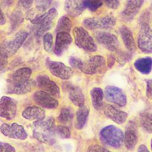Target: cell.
<instances>
[{
    "label": "cell",
    "mask_w": 152,
    "mask_h": 152,
    "mask_svg": "<svg viewBox=\"0 0 152 152\" xmlns=\"http://www.w3.org/2000/svg\"><path fill=\"white\" fill-rule=\"evenodd\" d=\"M28 36V33L24 30L19 31L10 40L0 44V56L8 58L14 55Z\"/></svg>",
    "instance_id": "cell-1"
},
{
    "label": "cell",
    "mask_w": 152,
    "mask_h": 152,
    "mask_svg": "<svg viewBox=\"0 0 152 152\" xmlns=\"http://www.w3.org/2000/svg\"><path fill=\"white\" fill-rule=\"evenodd\" d=\"M75 45L85 51L92 52L97 50L96 44L88 32L82 27H75L72 31Z\"/></svg>",
    "instance_id": "cell-2"
},
{
    "label": "cell",
    "mask_w": 152,
    "mask_h": 152,
    "mask_svg": "<svg viewBox=\"0 0 152 152\" xmlns=\"http://www.w3.org/2000/svg\"><path fill=\"white\" fill-rule=\"evenodd\" d=\"M58 12L54 8H50L48 12H45L34 23V33L37 36H41L46 31L51 29L55 25Z\"/></svg>",
    "instance_id": "cell-3"
},
{
    "label": "cell",
    "mask_w": 152,
    "mask_h": 152,
    "mask_svg": "<svg viewBox=\"0 0 152 152\" xmlns=\"http://www.w3.org/2000/svg\"><path fill=\"white\" fill-rule=\"evenodd\" d=\"M100 136L103 142L115 148L120 147L124 142V135L122 131L113 125L103 128L100 131Z\"/></svg>",
    "instance_id": "cell-4"
},
{
    "label": "cell",
    "mask_w": 152,
    "mask_h": 152,
    "mask_svg": "<svg viewBox=\"0 0 152 152\" xmlns=\"http://www.w3.org/2000/svg\"><path fill=\"white\" fill-rule=\"evenodd\" d=\"M106 67V60L100 55H95L86 61H81L77 68L86 74L102 73Z\"/></svg>",
    "instance_id": "cell-5"
},
{
    "label": "cell",
    "mask_w": 152,
    "mask_h": 152,
    "mask_svg": "<svg viewBox=\"0 0 152 152\" xmlns=\"http://www.w3.org/2000/svg\"><path fill=\"white\" fill-rule=\"evenodd\" d=\"M34 126V137L42 142H48L55 129V120L49 118L46 121H36Z\"/></svg>",
    "instance_id": "cell-6"
},
{
    "label": "cell",
    "mask_w": 152,
    "mask_h": 152,
    "mask_svg": "<svg viewBox=\"0 0 152 152\" xmlns=\"http://www.w3.org/2000/svg\"><path fill=\"white\" fill-rule=\"evenodd\" d=\"M115 23L116 19L112 15H107L100 18H87L83 21L84 26L90 30L110 29L115 25Z\"/></svg>",
    "instance_id": "cell-7"
},
{
    "label": "cell",
    "mask_w": 152,
    "mask_h": 152,
    "mask_svg": "<svg viewBox=\"0 0 152 152\" xmlns=\"http://www.w3.org/2000/svg\"><path fill=\"white\" fill-rule=\"evenodd\" d=\"M137 43L139 49L142 52L152 53V29L148 23L141 24Z\"/></svg>",
    "instance_id": "cell-8"
},
{
    "label": "cell",
    "mask_w": 152,
    "mask_h": 152,
    "mask_svg": "<svg viewBox=\"0 0 152 152\" xmlns=\"http://www.w3.org/2000/svg\"><path fill=\"white\" fill-rule=\"evenodd\" d=\"M17 109V102L14 99L2 96L0 98V116L8 120L15 118Z\"/></svg>",
    "instance_id": "cell-9"
},
{
    "label": "cell",
    "mask_w": 152,
    "mask_h": 152,
    "mask_svg": "<svg viewBox=\"0 0 152 152\" xmlns=\"http://www.w3.org/2000/svg\"><path fill=\"white\" fill-rule=\"evenodd\" d=\"M96 40L108 50L116 52L119 48V41L117 37L106 31H97L94 34Z\"/></svg>",
    "instance_id": "cell-10"
},
{
    "label": "cell",
    "mask_w": 152,
    "mask_h": 152,
    "mask_svg": "<svg viewBox=\"0 0 152 152\" xmlns=\"http://www.w3.org/2000/svg\"><path fill=\"white\" fill-rule=\"evenodd\" d=\"M1 132L6 137L18 140H25L27 137V134L22 125L16 123L11 125L3 124L1 127Z\"/></svg>",
    "instance_id": "cell-11"
},
{
    "label": "cell",
    "mask_w": 152,
    "mask_h": 152,
    "mask_svg": "<svg viewBox=\"0 0 152 152\" xmlns=\"http://www.w3.org/2000/svg\"><path fill=\"white\" fill-rule=\"evenodd\" d=\"M106 100L119 106H124L126 103V96L123 91L116 87L108 86L104 89Z\"/></svg>",
    "instance_id": "cell-12"
},
{
    "label": "cell",
    "mask_w": 152,
    "mask_h": 152,
    "mask_svg": "<svg viewBox=\"0 0 152 152\" xmlns=\"http://www.w3.org/2000/svg\"><path fill=\"white\" fill-rule=\"evenodd\" d=\"M48 67L53 75L62 80H68L73 74L72 69L61 62L49 61L48 62Z\"/></svg>",
    "instance_id": "cell-13"
},
{
    "label": "cell",
    "mask_w": 152,
    "mask_h": 152,
    "mask_svg": "<svg viewBox=\"0 0 152 152\" xmlns=\"http://www.w3.org/2000/svg\"><path fill=\"white\" fill-rule=\"evenodd\" d=\"M33 99L38 105L44 108L54 109L58 105V101L55 97L43 90L36 91Z\"/></svg>",
    "instance_id": "cell-14"
},
{
    "label": "cell",
    "mask_w": 152,
    "mask_h": 152,
    "mask_svg": "<svg viewBox=\"0 0 152 152\" xmlns=\"http://www.w3.org/2000/svg\"><path fill=\"white\" fill-rule=\"evenodd\" d=\"M144 1V0H126L121 14L123 20L125 21L132 20L141 8Z\"/></svg>",
    "instance_id": "cell-15"
},
{
    "label": "cell",
    "mask_w": 152,
    "mask_h": 152,
    "mask_svg": "<svg viewBox=\"0 0 152 152\" xmlns=\"http://www.w3.org/2000/svg\"><path fill=\"white\" fill-rule=\"evenodd\" d=\"M37 83L43 91L55 97H60V90L57 84L46 75H39L37 78Z\"/></svg>",
    "instance_id": "cell-16"
},
{
    "label": "cell",
    "mask_w": 152,
    "mask_h": 152,
    "mask_svg": "<svg viewBox=\"0 0 152 152\" xmlns=\"http://www.w3.org/2000/svg\"><path fill=\"white\" fill-rule=\"evenodd\" d=\"M72 38L68 32H58L56 33L54 53L58 55H61L72 43Z\"/></svg>",
    "instance_id": "cell-17"
},
{
    "label": "cell",
    "mask_w": 152,
    "mask_h": 152,
    "mask_svg": "<svg viewBox=\"0 0 152 152\" xmlns=\"http://www.w3.org/2000/svg\"><path fill=\"white\" fill-rule=\"evenodd\" d=\"M88 0H66L64 4L65 12L72 17L80 15L87 8Z\"/></svg>",
    "instance_id": "cell-18"
},
{
    "label": "cell",
    "mask_w": 152,
    "mask_h": 152,
    "mask_svg": "<svg viewBox=\"0 0 152 152\" xmlns=\"http://www.w3.org/2000/svg\"><path fill=\"white\" fill-rule=\"evenodd\" d=\"M31 70L27 67L21 68L17 69L8 79L7 87L15 86L23 84L30 79Z\"/></svg>",
    "instance_id": "cell-19"
},
{
    "label": "cell",
    "mask_w": 152,
    "mask_h": 152,
    "mask_svg": "<svg viewBox=\"0 0 152 152\" xmlns=\"http://www.w3.org/2000/svg\"><path fill=\"white\" fill-rule=\"evenodd\" d=\"M104 115L118 124H122L126 121L128 115L126 112L120 110L109 104L103 106Z\"/></svg>",
    "instance_id": "cell-20"
},
{
    "label": "cell",
    "mask_w": 152,
    "mask_h": 152,
    "mask_svg": "<svg viewBox=\"0 0 152 152\" xmlns=\"http://www.w3.org/2000/svg\"><path fill=\"white\" fill-rule=\"evenodd\" d=\"M124 141L126 147L129 150L134 148L138 142L137 129L132 122H129L126 127Z\"/></svg>",
    "instance_id": "cell-21"
},
{
    "label": "cell",
    "mask_w": 152,
    "mask_h": 152,
    "mask_svg": "<svg viewBox=\"0 0 152 152\" xmlns=\"http://www.w3.org/2000/svg\"><path fill=\"white\" fill-rule=\"evenodd\" d=\"M119 33L127 50L131 53L134 52L135 50V43L130 28L126 26H122L119 28Z\"/></svg>",
    "instance_id": "cell-22"
},
{
    "label": "cell",
    "mask_w": 152,
    "mask_h": 152,
    "mask_svg": "<svg viewBox=\"0 0 152 152\" xmlns=\"http://www.w3.org/2000/svg\"><path fill=\"white\" fill-rule=\"evenodd\" d=\"M24 118L28 120L41 121L45 117V110L40 107L32 106L26 107L22 112Z\"/></svg>",
    "instance_id": "cell-23"
},
{
    "label": "cell",
    "mask_w": 152,
    "mask_h": 152,
    "mask_svg": "<svg viewBox=\"0 0 152 152\" xmlns=\"http://www.w3.org/2000/svg\"><path fill=\"white\" fill-rule=\"evenodd\" d=\"M36 82L31 79H29L26 82L15 86L7 87V93L10 94H23L31 91L35 87Z\"/></svg>",
    "instance_id": "cell-24"
},
{
    "label": "cell",
    "mask_w": 152,
    "mask_h": 152,
    "mask_svg": "<svg viewBox=\"0 0 152 152\" xmlns=\"http://www.w3.org/2000/svg\"><path fill=\"white\" fill-rule=\"evenodd\" d=\"M68 90L69 98L74 105L79 107L84 106V96L79 87L70 86L69 87Z\"/></svg>",
    "instance_id": "cell-25"
},
{
    "label": "cell",
    "mask_w": 152,
    "mask_h": 152,
    "mask_svg": "<svg viewBox=\"0 0 152 152\" xmlns=\"http://www.w3.org/2000/svg\"><path fill=\"white\" fill-rule=\"evenodd\" d=\"M135 69L143 74H148L152 69V58L146 56L137 59L134 64Z\"/></svg>",
    "instance_id": "cell-26"
},
{
    "label": "cell",
    "mask_w": 152,
    "mask_h": 152,
    "mask_svg": "<svg viewBox=\"0 0 152 152\" xmlns=\"http://www.w3.org/2000/svg\"><path fill=\"white\" fill-rule=\"evenodd\" d=\"M91 103L94 107L97 110H100L103 107V92L99 87H94L90 91Z\"/></svg>",
    "instance_id": "cell-27"
},
{
    "label": "cell",
    "mask_w": 152,
    "mask_h": 152,
    "mask_svg": "<svg viewBox=\"0 0 152 152\" xmlns=\"http://www.w3.org/2000/svg\"><path fill=\"white\" fill-rule=\"evenodd\" d=\"M89 109L85 106L80 107L76 112V119L75 126L78 129H82L85 125L88 116Z\"/></svg>",
    "instance_id": "cell-28"
},
{
    "label": "cell",
    "mask_w": 152,
    "mask_h": 152,
    "mask_svg": "<svg viewBox=\"0 0 152 152\" xmlns=\"http://www.w3.org/2000/svg\"><path fill=\"white\" fill-rule=\"evenodd\" d=\"M140 122L143 128L148 132L152 133V113L143 112L140 114Z\"/></svg>",
    "instance_id": "cell-29"
},
{
    "label": "cell",
    "mask_w": 152,
    "mask_h": 152,
    "mask_svg": "<svg viewBox=\"0 0 152 152\" xmlns=\"http://www.w3.org/2000/svg\"><path fill=\"white\" fill-rule=\"evenodd\" d=\"M72 23L71 20L66 16H62L59 18L56 27V32H68L71 31Z\"/></svg>",
    "instance_id": "cell-30"
},
{
    "label": "cell",
    "mask_w": 152,
    "mask_h": 152,
    "mask_svg": "<svg viewBox=\"0 0 152 152\" xmlns=\"http://www.w3.org/2000/svg\"><path fill=\"white\" fill-rule=\"evenodd\" d=\"M23 14L21 11L17 10L13 12L10 17L11 30H15L18 27V26L23 22Z\"/></svg>",
    "instance_id": "cell-31"
},
{
    "label": "cell",
    "mask_w": 152,
    "mask_h": 152,
    "mask_svg": "<svg viewBox=\"0 0 152 152\" xmlns=\"http://www.w3.org/2000/svg\"><path fill=\"white\" fill-rule=\"evenodd\" d=\"M73 118V114L68 108H63L61 109L58 116L59 121L62 124H66L70 122Z\"/></svg>",
    "instance_id": "cell-32"
},
{
    "label": "cell",
    "mask_w": 152,
    "mask_h": 152,
    "mask_svg": "<svg viewBox=\"0 0 152 152\" xmlns=\"http://www.w3.org/2000/svg\"><path fill=\"white\" fill-rule=\"evenodd\" d=\"M43 46L47 52H51L53 49V36L50 33H46L43 36Z\"/></svg>",
    "instance_id": "cell-33"
},
{
    "label": "cell",
    "mask_w": 152,
    "mask_h": 152,
    "mask_svg": "<svg viewBox=\"0 0 152 152\" xmlns=\"http://www.w3.org/2000/svg\"><path fill=\"white\" fill-rule=\"evenodd\" d=\"M57 134L62 138H68L71 137V132L69 128L65 126L59 125L56 128Z\"/></svg>",
    "instance_id": "cell-34"
},
{
    "label": "cell",
    "mask_w": 152,
    "mask_h": 152,
    "mask_svg": "<svg viewBox=\"0 0 152 152\" xmlns=\"http://www.w3.org/2000/svg\"><path fill=\"white\" fill-rule=\"evenodd\" d=\"M103 5V0H88L87 8L91 11L94 12Z\"/></svg>",
    "instance_id": "cell-35"
},
{
    "label": "cell",
    "mask_w": 152,
    "mask_h": 152,
    "mask_svg": "<svg viewBox=\"0 0 152 152\" xmlns=\"http://www.w3.org/2000/svg\"><path fill=\"white\" fill-rule=\"evenodd\" d=\"M53 0H35L36 7L45 10L50 5Z\"/></svg>",
    "instance_id": "cell-36"
},
{
    "label": "cell",
    "mask_w": 152,
    "mask_h": 152,
    "mask_svg": "<svg viewBox=\"0 0 152 152\" xmlns=\"http://www.w3.org/2000/svg\"><path fill=\"white\" fill-rule=\"evenodd\" d=\"M0 152H15V150L10 144L0 142Z\"/></svg>",
    "instance_id": "cell-37"
},
{
    "label": "cell",
    "mask_w": 152,
    "mask_h": 152,
    "mask_svg": "<svg viewBox=\"0 0 152 152\" xmlns=\"http://www.w3.org/2000/svg\"><path fill=\"white\" fill-rule=\"evenodd\" d=\"M87 152H111L107 149L101 147L99 145H90L88 149Z\"/></svg>",
    "instance_id": "cell-38"
},
{
    "label": "cell",
    "mask_w": 152,
    "mask_h": 152,
    "mask_svg": "<svg viewBox=\"0 0 152 152\" xmlns=\"http://www.w3.org/2000/svg\"><path fill=\"white\" fill-rule=\"evenodd\" d=\"M107 7L111 9H117L119 6V0H104Z\"/></svg>",
    "instance_id": "cell-39"
},
{
    "label": "cell",
    "mask_w": 152,
    "mask_h": 152,
    "mask_svg": "<svg viewBox=\"0 0 152 152\" xmlns=\"http://www.w3.org/2000/svg\"><path fill=\"white\" fill-rule=\"evenodd\" d=\"M147 90L146 95L148 99L152 100V80H148L146 81Z\"/></svg>",
    "instance_id": "cell-40"
},
{
    "label": "cell",
    "mask_w": 152,
    "mask_h": 152,
    "mask_svg": "<svg viewBox=\"0 0 152 152\" xmlns=\"http://www.w3.org/2000/svg\"><path fill=\"white\" fill-rule=\"evenodd\" d=\"M81 60L76 57H70L69 59V63L70 65L74 68H78L79 64H80Z\"/></svg>",
    "instance_id": "cell-41"
},
{
    "label": "cell",
    "mask_w": 152,
    "mask_h": 152,
    "mask_svg": "<svg viewBox=\"0 0 152 152\" xmlns=\"http://www.w3.org/2000/svg\"><path fill=\"white\" fill-rule=\"evenodd\" d=\"M0 74L2 72L8 65L7 58L0 56Z\"/></svg>",
    "instance_id": "cell-42"
},
{
    "label": "cell",
    "mask_w": 152,
    "mask_h": 152,
    "mask_svg": "<svg viewBox=\"0 0 152 152\" xmlns=\"http://www.w3.org/2000/svg\"><path fill=\"white\" fill-rule=\"evenodd\" d=\"M34 0H19L20 4L24 8H29L33 4Z\"/></svg>",
    "instance_id": "cell-43"
},
{
    "label": "cell",
    "mask_w": 152,
    "mask_h": 152,
    "mask_svg": "<svg viewBox=\"0 0 152 152\" xmlns=\"http://www.w3.org/2000/svg\"><path fill=\"white\" fill-rule=\"evenodd\" d=\"M149 18V14L147 13V12H144V14H142V15L141 16V17L140 18V23H147V20H148Z\"/></svg>",
    "instance_id": "cell-44"
},
{
    "label": "cell",
    "mask_w": 152,
    "mask_h": 152,
    "mask_svg": "<svg viewBox=\"0 0 152 152\" xmlns=\"http://www.w3.org/2000/svg\"><path fill=\"white\" fill-rule=\"evenodd\" d=\"M5 18L4 14V12H2L1 7H0V25H4L5 23Z\"/></svg>",
    "instance_id": "cell-45"
},
{
    "label": "cell",
    "mask_w": 152,
    "mask_h": 152,
    "mask_svg": "<svg viewBox=\"0 0 152 152\" xmlns=\"http://www.w3.org/2000/svg\"><path fill=\"white\" fill-rule=\"evenodd\" d=\"M137 152H150L149 150H148L147 147L144 145V144H141L140 145L138 148V150Z\"/></svg>",
    "instance_id": "cell-46"
},
{
    "label": "cell",
    "mask_w": 152,
    "mask_h": 152,
    "mask_svg": "<svg viewBox=\"0 0 152 152\" xmlns=\"http://www.w3.org/2000/svg\"><path fill=\"white\" fill-rule=\"evenodd\" d=\"M115 61V58L113 56H110L108 59V65L109 66H111L113 64Z\"/></svg>",
    "instance_id": "cell-47"
},
{
    "label": "cell",
    "mask_w": 152,
    "mask_h": 152,
    "mask_svg": "<svg viewBox=\"0 0 152 152\" xmlns=\"http://www.w3.org/2000/svg\"><path fill=\"white\" fill-rule=\"evenodd\" d=\"M151 150H152V139L151 140Z\"/></svg>",
    "instance_id": "cell-48"
},
{
    "label": "cell",
    "mask_w": 152,
    "mask_h": 152,
    "mask_svg": "<svg viewBox=\"0 0 152 152\" xmlns=\"http://www.w3.org/2000/svg\"><path fill=\"white\" fill-rule=\"evenodd\" d=\"M151 7H152V6H151Z\"/></svg>",
    "instance_id": "cell-49"
}]
</instances>
